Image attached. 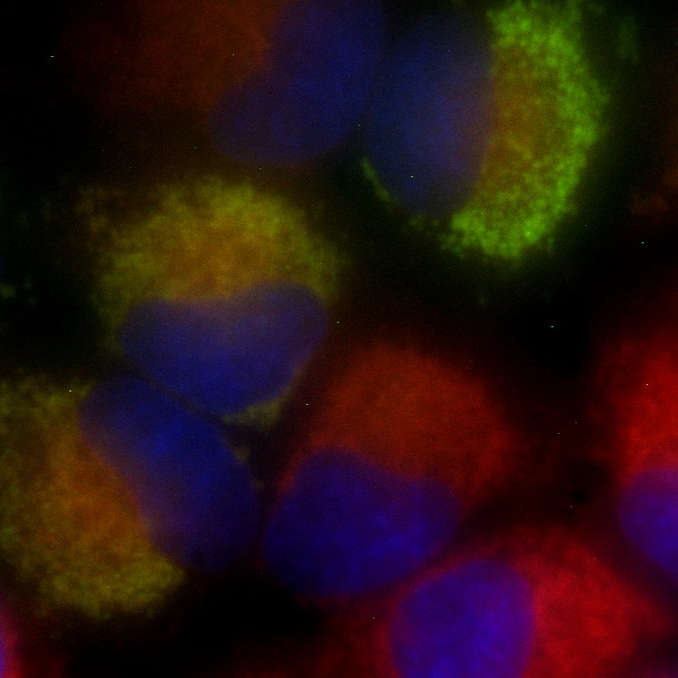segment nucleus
Segmentation results:
<instances>
[{"instance_id":"7ed1b4c3","label":"nucleus","mask_w":678,"mask_h":678,"mask_svg":"<svg viewBox=\"0 0 678 678\" xmlns=\"http://www.w3.org/2000/svg\"><path fill=\"white\" fill-rule=\"evenodd\" d=\"M387 49L385 14L374 2H288L259 64L213 106L212 144L255 167L319 157L364 118Z\"/></svg>"},{"instance_id":"20e7f679","label":"nucleus","mask_w":678,"mask_h":678,"mask_svg":"<svg viewBox=\"0 0 678 678\" xmlns=\"http://www.w3.org/2000/svg\"><path fill=\"white\" fill-rule=\"evenodd\" d=\"M144 497L154 549L182 570L227 566L259 531V497L247 459L212 418L173 394L155 421Z\"/></svg>"},{"instance_id":"f03ea898","label":"nucleus","mask_w":678,"mask_h":678,"mask_svg":"<svg viewBox=\"0 0 678 678\" xmlns=\"http://www.w3.org/2000/svg\"><path fill=\"white\" fill-rule=\"evenodd\" d=\"M451 14L421 18L387 50L364 116L366 162L391 205L466 202L495 179L493 46Z\"/></svg>"},{"instance_id":"f257e3e1","label":"nucleus","mask_w":678,"mask_h":678,"mask_svg":"<svg viewBox=\"0 0 678 678\" xmlns=\"http://www.w3.org/2000/svg\"><path fill=\"white\" fill-rule=\"evenodd\" d=\"M497 484L489 440L442 389L359 373L332 384L283 473V532L318 585L360 602L438 560Z\"/></svg>"}]
</instances>
